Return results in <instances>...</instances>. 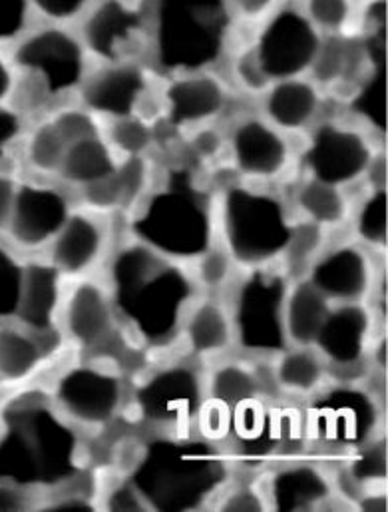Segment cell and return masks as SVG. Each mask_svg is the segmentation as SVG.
<instances>
[{"label":"cell","instance_id":"obj_36","mask_svg":"<svg viewBox=\"0 0 388 512\" xmlns=\"http://www.w3.org/2000/svg\"><path fill=\"white\" fill-rule=\"evenodd\" d=\"M321 244H323V226H319L311 220L293 226L287 248L283 252L287 265L293 269L307 265L309 261H313V257L319 254Z\"/></svg>","mask_w":388,"mask_h":512},{"label":"cell","instance_id":"obj_41","mask_svg":"<svg viewBox=\"0 0 388 512\" xmlns=\"http://www.w3.org/2000/svg\"><path fill=\"white\" fill-rule=\"evenodd\" d=\"M114 176L122 194V208H132L140 194L148 186V164L142 156H128L120 166H116Z\"/></svg>","mask_w":388,"mask_h":512},{"label":"cell","instance_id":"obj_46","mask_svg":"<svg viewBox=\"0 0 388 512\" xmlns=\"http://www.w3.org/2000/svg\"><path fill=\"white\" fill-rule=\"evenodd\" d=\"M26 12V0H0V40H10L22 32Z\"/></svg>","mask_w":388,"mask_h":512},{"label":"cell","instance_id":"obj_11","mask_svg":"<svg viewBox=\"0 0 388 512\" xmlns=\"http://www.w3.org/2000/svg\"><path fill=\"white\" fill-rule=\"evenodd\" d=\"M52 403L74 425H108L124 405V379L114 367L76 365L56 381Z\"/></svg>","mask_w":388,"mask_h":512},{"label":"cell","instance_id":"obj_1","mask_svg":"<svg viewBox=\"0 0 388 512\" xmlns=\"http://www.w3.org/2000/svg\"><path fill=\"white\" fill-rule=\"evenodd\" d=\"M110 271L114 315L130 337L148 345L174 341L192 309L190 275L170 257L140 242L122 248Z\"/></svg>","mask_w":388,"mask_h":512},{"label":"cell","instance_id":"obj_8","mask_svg":"<svg viewBox=\"0 0 388 512\" xmlns=\"http://www.w3.org/2000/svg\"><path fill=\"white\" fill-rule=\"evenodd\" d=\"M307 435L333 453H357L379 439V397L353 383L321 387L307 409Z\"/></svg>","mask_w":388,"mask_h":512},{"label":"cell","instance_id":"obj_40","mask_svg":"<svg viewBox=\"0 0 388 512\" xmlns=\"http://www.w3.org/2000/svg\"><path fill=\"white\" fill-rule=\"evenodd\" d=\"M24 267L0 246V321L16 317Z\"/></svg>","mask_w":388,"mask_h":512},{"label":"cell","instance_id":"obj_7","mask_svg":"<svg viewBox=\"0 0 388 512\" xmlns=\"http://www.w3.org/2000/svg\"><path fill=\"white\" fill-rule=\"evenodd\" d=\"M287 277L271 263L255 265L237 285L229 311L233 339L257 355H279L289 345L285 333Z\"/></svg>","mask_w":388,"mask_h":512},{"label":"cell","instance_id":"obj_29","mask_svg":"<svg viewBox=\"0 0 388 512\" xmlns=\"http://www.w3.org/2000/svg\"><path fill=\"white\" fill-rule=\"evenodd\" d=\"M50 337H40L28 329L0 325V377L4 381H22L30 377L44 361V343Z\"/></svg>","mask_w":388,"mask_h":512},{"label":"cell","instance_id":"obj_4","mask_svg":"<svg viewBox=\"0 0 388 512\" xmlns=\"http://www.w3.org/2000/svg\"><path fill=\"white\" fill-rule=\"evenodd\" d=\"M229 22L225 0H160L156 10L160 66L194 74L213 64L225 48Z\"/></svg>","mask_w":388,"mask_h":512},{"label":"cell","instance_id":"obj_53","mask_svg":"<svg viewBox=\"0 0 388 512\" xmlns=\"http://www.w3.org/2000/svg\"><path fill=\"white\" fill-rule=\"evenodd\" d=\"M26 507L24 491L12 485L0 483V511H20Z\"/></svg>","mask_w":388,"mask_h":512},{"label":"cell","instance_id":"obj_16","mask_svg":"<svg viewBox=\"0 0 388 512\" xmlns=\"http://www.w3.org/2000/svg\"><path fill=\"white\" fill-rule=\"evenodd\" d=\"M62 323L76 345L90 351L106 347L116 329L110 293L96 281H80L62 307Z\"/></svg>","mask_w":388,"mask_h":512},{"label":"cell","instance_id":"obj_24","mask_svg":"<svg viewBox=\"0 0 388 512\" xmlns=\"http://www.w3.org/2000/svg\"><path fill=\"white\" fill-rule=\"evenodd\" d=\"M267 495L271 509L307 511L331 497V483L317 467L299 463L277 471L269 483Z\"/></svg>","mask_w":388,"mask_h":512},{"label":"cell","instance_id":"obj_26","mask_svg":"<svg viewBox=\"0 0 388 512\" xmlns=\"http://www.w3.org/2000/svg\"><path fill=\"white\" fill-rule=\"evenodd\" d=\"M329 367L317 349L309 347H287L277 355L273 369L275 383L281 391L297 397L315 395L327 381Z\"/></svg>","mask_w":388,"mask_h":512},{"label":"cell","instance_id":"obj_17","mask_svg":"<svg viewBox=\"0 0 388 512\" xmlns=\"http://www.w3.org/2000/svg\"><path fill=\"white\" fill-rule=\"evenodd\" d=\"M142 34V14L122 0H104L84 24L86 46L110 64L122 62L132 54Z\"/></svg>","mask_w":388,"mask_h":512},{"label":"cell","instance_id":"obj_15","mask_svg":"<svg viewBox=\"0 0 388 512\" xmlns=\"http://www.w3.org/2000/svg\"><path fill=\"white\" fill-rule=\"evenodd\" d=\"M70 216L66 198L44 186H24L16 190L8 228L16 244L24 248H40L50 244Z\"/></svg>","mask_w":388,"mask_h":512},{"label":"cell","instance_id":"obj_54","mask_svg":"<svg viewBox=\"0 0 388 512\" xmlns=\"http://www.w3.org/2000/svg\"><path fill=\"white\" fill-rule=\"evenodd\" d=\"M194 148L199 156H205V158L213 156L221 148V138L213 130H201V132L195 134Z\"/></svg>","mask_w":388,"mask_h":512},{"label":"cell","instance_id":"obj_47","mask_svg":"<svg viewBox=\"0 0 388 512\" xmlns=\"http://www.w3.org/2000/svg\"><path fill=\"white\" fill-rule=\"evenodd\" d=\"M265 507H267L265 497L249 487H241L225 495V499L219 503L221 511H263Z\"/></svg>","mask_w":388,"mask_h":512},{"label":"cell","instance_id":"obj_18","mask_svg":"<svg viewBox=\"0 0 388 512\" xmlns=\"http://www.w3.org/2000/svg\"><path fill=\"white\" fill-rule=\"evenodd\" d=\"M331 303H359L373 283V265L363 250L343 246L319 257L307 277Z\"/></svg>","mask_w":388,"mask_h":512},{"label":"cell","instance_id":"obj_45","mask_svg":"<svg viewBox=\"0 0 388 512\" xmlns=\"http://www.w3.org/2000/svg\"><path fill=\"white\" fill-rule=\"evenodd\" d=\"M84 198H86V204L92 206L94 210L122 208V194H120V186H118V180H116L114 172L100 178V180H94V182L86 184L84 186Z\"/></svg>","mask_w":388,"mask_h":512},{"label":"cell","instance_id":"obj_50","mask_svg":"<svg viewBox=\"0 0 388 512\" xmlns=\"http://www.w3.org/2000/svg\"><path fill=\"white\" fill-rule=\"evenodd\" d=\"M34 6L48 18L66 20L76 16L88 0H32Z\"/></svg>","mask_w":388,"mask_h":512},{"label":"cell","instance_id":"obj_2","mask_svg":"<svg viewBox=\"0 0 388 512\" xmlns=\"http://www.w3.org/2000/svg\"><path fill=\"white\" fill-rule=\"evenodd\" d=\"M0 437V483L18 489L76 481L82 451L76 425L52 401L24 395L6 407Z\"/></svg>","mask_w":388,"mask_h":512},{"label":"cell","instance_id":"obj_56","mask_svg":"<svg viewBox=\"0 0 388 512\" xmlns=\"http://www.w3.org/2000/svg\"><path fill=\"white\" fill-rule=\"evenodd\" d=\"M231 2H233V6H235L241 14L249 16V18H255V16L263 14V12L271 6L273 0H231Z\"/></svg>","mask_w":388,"mask_h":512},{"label":"cell","instance_id":"obj_57","mask_svg":"<svg viewBox=\"0 0 388 512\" xmlns=\"http://www.w3.org/2000/svg\"><path fill=\"white\" fill-rule=\"evenodd\" d=\"M387 497L379 495V493H371V495H361L359 497V509L363 511H387Z\"/></svg>","mask_w":388,"mask_h":512},{"label":"cell","instance_id":"obj_39","mask_svg":"<svg viewBox=\"0 0 388 512\" xmlns=\"http://www.w3.org/2000/svg\"><path fill=\"white\" fill-rule=\"evenodd\" d=\"M353 455H355V459H353L351 467L347 469V473L361 487L369 485V483L385 481V477H387V451H385V445L379 443V439L365 445L363 449H359Z\"/></svg>","mask_w":388,"mask_h":512},{"label":"cell","instance_id":"obj_55","mask_svg":"<svg viewBox=\"0 0 388 512\" xmlns=\"http://www.w3.org/2000/svg\"><path fill=\"white\" fill-rule=\"evenodd\" d=\"M48 511L60 512H80L92 511V505L80 497H66L62 501H54L50 507H46Z\"/></svg>","mask_w":388,"mask_h":512},{"label":"cell","instance_id":"obj_20","mask_svg":"<svg viewBox=\"0 0 388 512\" xmlns=\"http://www.w3.org/2000/svg\"><path fill=\"white\" fill-rule=\"evenodd\" d=\"M60 313V271L50 261L24 265L18 321L40 337H52Z\"/></svg>","mask_w":388,"mask_h":512},{"label":"cell","instance_id":"obj_35","mask_svg":"<svg viewBox=\"0 0 388 512\" xmlns=\"http://www.w3.org/2000/svg\"><path fill=\"white\" fill-rule=\"evenodd\" d=\"M357 232L371 246L387 244V192L375 188V194L363 204L357 218Z\"/></svg>","mask_w":388,"mask_h":512},{"label":"cell","instance_id":"obj_30","mask_svg":"<svg viewBox=\"0 0 388 512\" xmlns=\"http://www.w3.org/2000/svg\"><path fill=\"white\" fill-rule=\"evenodd\" d=\"M261 395L259 377L245 365L229 363L213 371L207 381V397L203 409L225 413Z\"/></svg>","mask_w":388,"mask_h":512},{"label":"cell","instance_id":"obj_59","mask_svg":"<svg viewBox=\"0 0 388 512\" xmlns=\"http://www.w3.org/2000/svg\"><path fill=\"white\" fill-rule=\"evenodd\" d=\"M12 90V72L6 62L0 58V100H4Z\"/></svg>","mask_w":388,"mask_h":512},{"label":"cell","instance_id":"obj_19","mask_svg":"<svg viewBox=\"0 0 388 512\" xmlns=\"http://www.w3.org/2000/svg\"><path fill=\"white\" fill-rule=\"evenodd\" d=\"M146 88V74L138 66L116 62L84 82L82 98L94 112L124 118L134 116Z\"/></svg>","mask_w":388,"mask_h":512},{"label":"cell","instance_id":"obj_43","mask_svg":"<svg viewBox=\"0 0 388 512\" xmlns=\"http://www.w3.org/2000/svg\"><path fill=\"white\" fill-rule=\"evenodd\" d=\"M52 126L62 136L66 146H70L74 142H80V140H86V138L98 136L96 122L84 110H64L54 118Z\"/></svg>","mask_w":388,"mask_h":512},{"label":"cell","instance_id":"obj_23","mask_svg":"<svg viewBox=\"0 0 388 512\" xmlns=\"http://www.w3.org/2000/svg\"><path fill=\"white\" fill-rule=\"evenodd\" d=\"M225 106L223 86L207 74H190L176 80L166 92L168 118L176 126L199 124L217 116Z\"/></svg>","mask_w":388,"mask_h":512},{"label":"cell","instance_id":"obj_12","mask_svg":"<svg viewBox=\"0 0 388 512\" xmlns=\"http://www.w3.org/2000/svg\"><path fill=\"white\" fill-rule=\"evenodd\" d=\"M319 44L321 38L307 16L281 10L267 22L253 52L269 82L289 80L313 64Z\"/></svg>","mask_w":388,"mask_h":512},{"label":"cell","instance_id":"obj_28","mask_svg":"<svg viewBox=\"0 0 388 512\" xmlns=\"http://www.w3.org/2000/svg\"><path fill=\"white\" fill-rule=\"evenodd\" d=\"M319 108V96L313 84L303 80H279L267 94L265 110L281 130L305 128Z\"/></svg>","mask_w":388,"mask_h":512},{"label":"cell","instance_id":"obj_3","mask_svg":"<svg viewBox=\"0 0 388 512\" xmlns=\"http://www.w3.org/2000/svg\"><path fill=\"white\" fill-rule=\"evenodd\" d=\"M227 479V461L209 441L162 435L136 455L130 485L148 509L192 511Z\"/></svg>","mask_w":388,"mask_h":512},{"label":"cell","instance_id":"obj_49","mask_svg":"<svg viewBox=\"0 0 388 512\" xmlns=\"http://www.w3.org/2000/svg\"><path fill=\"white\" fill-rule=\"evenodd\" d=\"M237 76L239 80L251 88V90H263L269 80L267 76L263 74L257 58H255V52L253 50H247L239 60H237Z\"/></svg>","mask_w":388,"mask_h":512},{"label":"cell","instance_id":"obj_33","mask_svg":"<svg viewBox=\"0 0 388 512\" xmlns=\"http://www.w3.org/2000/svg\"><path fill=\"white\" fill-rule=\"evenodd\" d=\"M299 208L319 226H337L347 216V200L339 186L311 180L299 190Z\"/></svg>","mask_w":388,"mask_h":512},{"label":"cell","instance_id":"obj_9","mask_svg":"<svg viewBox=\"0 0 388 512\" xmlns=\"http://www.w3.org/2000/svg\"><path fill=\"white\" fill-rule=\"evenodd\" d=\"M134 393L136 413L164 435H186L199 419L205 403V387L190 365H168L140 381Z\"/></svg>","mask_w":388,"mask_h":512},{"label":"cell","instance_id":"obj_6","mask_svg":"<svg viewBox=\"0 0 388 512\" xmlns=\"http://www.w3.org/2000/svg\"><path fill=\"white\" fill-rule=\"evenodd\" d=\"M221 230L233 261L255 267L283 256L293 226L275 196L231 188L223 198Z\"/></svg>","mask_w":388,"mask_h":512},{"label":"cell","instance_id":"obj_5","mask_svg":"<svg viewBox=\"0 0 388 512\" xmlns=\"http://www.w3.org/2000/svg\"><path fill=\"white\" fill-rule=\"evenodd\" d=\"M140 244L170 259H197L213 248V220L188 178L154 194L132 220Z\"/></svg>","mask_w":388,"mask_h":512},{"label":"cell","instance_id":"obj_52","mask_svg":"<svg viewBox=\"0 0 388 512\" xmlns=\"http://www.w3.org/2000/svg\"><path fill=\"white\" fill-rule=\"evenodd\" d=\"M14 196H16L14 182L4 178V176H0V228H4L8 224V220H10Z\"/></svg>","mask_w":388,"mask_h":512},{"label":"cell","instance_id":"obj_48","mask_svg":"<svg viewBox=\"0 0 388 512\" xmlns=\"http://www.w3.org/2000/svg\"><path fill=\"white\" fill-rule=\"evenodd\" d=\"M106 507L110 511H148V505L144 503L140 493L130 485V481L110 491Z\"/></svg>","mask_w":388,"mask_h":512},{"label":"cell","instance_id":"obj_14","mask_svg":"<svg viewBox=\"0 0 388 512\" xmlns=\"http://www.w3.org/2000/svg\"><path fill=\"white\" fill-rule=\"evenodd\" d=\"M373 331V317L359 303H331V309L317 333L313 347L327 361L329 371L359 373L365 363L367 343Z\"/></svg>","mask_w":388,"mask_h":512},{"label":"cell","instance_id":"obj_22","mask_svg":"<svg viewBox=\"0 0 388 512\" xmlns=\"http://www.w3.org/2000/svg\"><path fill=\"white\" fill-rule=\"evenodd\" d=\"M104 252V228L86 214H70L50 242V263L60 275H82Z\"/></svg>","mask_w":388,"mask_h":512},{"label":"cell","instance_id":"obj_37","mask_svg":"<svg viewBox=\"0 0 388 512\" xmlns=\"http://www.w3.org/2000/svg\"><path fill=\"white\" fill-rule=\"evenodd\" d=\"M355 106L375 128L387 130V76L385 70H375L373 78L361 88Z\"/></svg>","mask_w":388,"mask_h":512},{"label":"cell","instance_id":"obj_58","mask_svg":"<svg viewBox=\"0 0 388 512\" xmlns=\"http://www.w3.org/2000/svg\"><path fill=\"white\" fill-rule=\"evenodd\" d=\"M369 20L373 22V28H387V4L385 0H377L369 8Z\"/></svg>","mask_w":388,"mask_h":512},{"label":"cell","instance_id":"obj_31","mask_svg":"<svg viewBox=\"0 0 388 512\" xmlns=\"http://www.w3.org/2000/svg\"><path fill=\"white\" fill-rule=\"evenodd\" d=\"M114 168L116 164L112 160L108 146L98 136H94L70 144L64 152L58 172L64 180L86 186L94 180L112 174Z\"/></svg>","mask_w":388,"mask_h":512},{"label":"cell","instance_id":"obj_13","mask_svg":"<svg viewBox=\"0 0 388 512\" xmlns=\"http://www.w3.org/2000/svg\"><path fill=\"white\" fill-rule=\"evenodd\" d=\"M305 164L313 174V180L341 186L357 180L369 170L373 152L361 132L327 124L315 132L305 154Z\"/></svg>","mask_w":388,"mask_h":512},{"label":"cell","instance_id":"obj_42","mask_svg":"<svg viewBox=\"0 0 388 512\" xmlns=\"http://www.w3.org/2000/svg\"><path fill=\"white\" fill-rule=\"evenodd\" d=\"M233 257L227 250L209 248L203 256L197 257V281L205 289H219L229 283L233 275Z\"/></svg>","mask_w":388,"mask_h":512},{"label":"cell","instance_id":"obj_51","mask_svg":"<svg viewBox=\"0 0 388 512\" xmlns=\"http://www.w3.org/2000/svg\"><path fill=\"white\" fill-rule=\"evenodd\" d=\"M18 134H20V118L10 110L0 108V158L8 152V148L18 138Z\"/></svg>","mask_w":388,"mask_h":512},{"label":"cell","instance_id":"obj_27","mask_svg":"<svg viewBox=\"0 0 388 512\" xmlns=\"http://www.w3.org/2000/svg\"><path fill=\"white\" fill-rule=\"evenodd\" d=\"M184 337L194 355H217L233 343L229 311L217 301L192 305L184 321Z\"/></svg>","mask_w":388,"mask_h":512},{"label":"cell","instance_id":"obj_10","mask_svg":"<svg viewBox=\"0 0 388 512\" xmlns=\"http://www.w3.org/2000/svg\"><path fill=\"white\" fill-rule=\"evenodd\" d=\"M16 64L32 76V92L40 102L76 88L84 78L82 46L60 28L30 34L16 50Z\"/></svg>","mask_w":388,"mask_h":512},{"label":"cell","instance_id":"obj_25","mask_svg":"<svg viewBox=\"0 0 388 512\" xmlns=\"http://www.w3.org/2000/svg\"><path fill=\"white\" fill-rule=\"evenodd\" d=\"M329 309L331 301L309 279H301L299 283H295L287 291L283 311L289 345L313 347Z\"/></svg>","mask_w":388,"mask_h":512},{"label":"cell","instance_id":"obj_44","mask_svg":"<svg viewBox=\"0 0 388 512\" xmlns=\"http://www.w3.org/2000/svg\"><path fill=\"white\" fill-rule=\"evenodd\" d=\"M351 16L349 0H309V20L325 30H339Z\"/></svg>","mask_w":388,"mask_h":512},{"label":"cell","instance_id":"obj_38","mask_svg":"<svg viewBox=\"0 0 388 512\" xmlns=\"http://www.w3.org/2000/svg\"><path fill=\"white\" fill-rule=\"evenodd\" d=\"M110 140L126 156H142L152 144V130L144 120L136 116H124L116 118L112 124Z\"/></svg>","mask_w":388,"mask_h":512},{"label":"cell","instance_id":"obj_34","mask_svg":"<svg viewBox=\"0 0 388 512\" xmlns=\"http://www.w3.org/2000/svg\"><path fill=\"white\" fill-rule=\"evenodd\" d=\"M66 148L68 146L56 128L52 124H42L28 142V160L40 172H58Z\"/></svg>","mask_w":388,"mask_h":512},{"label":"cell","instance_id":"obj_21","mask_svg":"<svg viewBox=\"0 0 388 512\" xmlns=\"http://www.w3.org/2000/svg\"><path fill=\"white\" fill-rule=\"evenodd\" d=\"M231 150L237 168L251 178H275L289 160L283 136L261 120L239 124L231 138Z\"/></svg>","mask_w":388,"mask_h":512},{"label":"cell","instance_id":"obj_32","mask_svg":"<svg viewBox=\"0 0 388 512\" xmlns=\"http://www.w3.org/2000/svg\"><path fill=\"white\" fill-rule=\"evenodd\" d=\"M365 58V50L359 42L331 36L319 44V50L313 60V74L323 84H333L341 78H347Z\"/></svg>","mask_w":388,"mask_h":512}]
</instances>
